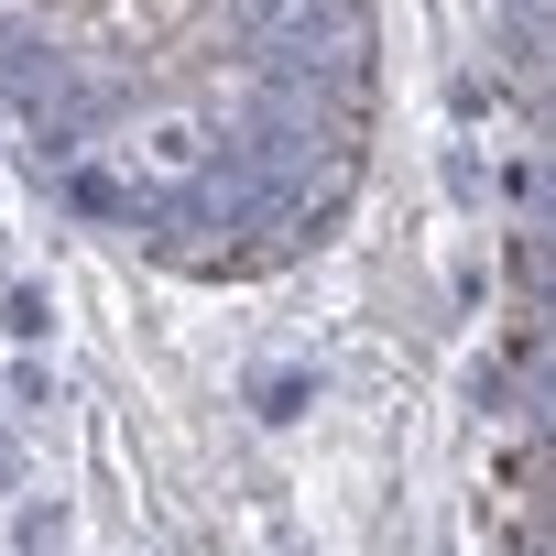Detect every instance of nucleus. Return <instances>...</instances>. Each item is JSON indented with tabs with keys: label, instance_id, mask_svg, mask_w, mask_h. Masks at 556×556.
Here are the masks:
<instances>
[{
	"label": "nucleus",
	"instance_id": "obj_2",
	"mask_svg": "<svg viewBox=\"0 0 556 556\" xmlns=\"http://www.w3.org/2000/svg\"><path fill=\"white\" fill-rule=\"evenodd\" d=\"M12 545H23V556H55V545H66V502H45V491H34V502L12 513Z\"/></svg>",
	"mask_w": 556,
	"mask_h": 556
},
{
	"label": "nucleus",
	"instance_id": "obj_6",
	"mask_svg": "<svg viewBox=\"0 0 556 556\" xmlns=\"http://www.w3.org/2000/svg\"><path fill=\"white\" fill-rule=\"evenodd\" d=\"M12 12H34V0H0V23H12Z\"/></svg>",
	"mask_w": 556,
	"mask_h": 556
},
{
	"label": "nucleus",
	"instance_id": "obj_4",
	"mask_svg": "<svg viewBox=\"0 0 556 556\" xmlns=\"http://www.w3.org/2000/svg\"><path fill=\"white\" fill-rule=\"evenodd\" d=\"M0 491H23V437L0 426Z\"/></svg>",
	"mask_w": 556,
	"mask_h": 556
},
{
	"label": "nucleus",
	"instance_id": "obj_3",
	"mask_svg": "<svg viewBox=\"0 0 556 556\" xmlns=\"http://www.w3.org/2000/svg\"><path fill=\"white\" fill-rule=\"evenodd\" d=\"M0 328H12V339H45V328H55V306H45L34 285H12V295H0Z\"/></svg>",
	"mask_w": 556,
	"mask_h": 556
},
{
	"label": "nucleus",
	"instance_id": "obj_5",
	"mask_svg": "<svg viewBox=\"0 0 556 556\" xmlns=\"http://www.w3.org/2000/svg\"><path fill=\"white\" fill-rule=\"evenodd\" d=\"M66 12H88V23H99V12H110V0H66Z\"/></svg>",
	"mask_w": 556,
	"mask_h": 556
},
{
	"label": "nucleus",
	"instance_id": "obj_1",
	"mask_svg": "<svg viewBox=\"0 0 556 556\" xmlns=\"http://www.w3.org/2000/svg\"><path fill=\"white\" fill-rule=\"evenodd\" d=\"M131 153H142L153 175H197V164H207V121H197V110H164V121H153Z\"/></svg>",
	"mask_w": 556,
	"mask_h": 556
}]
</instances>
